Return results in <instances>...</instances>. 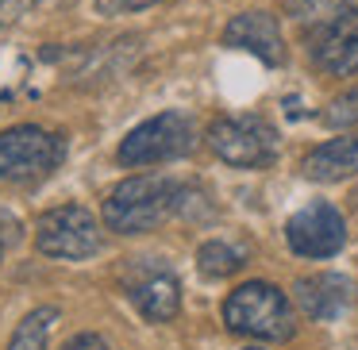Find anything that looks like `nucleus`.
Returning a JSON list of instances; mask_svg holds the SVG:
<instances>
[{
	"instance_id": "obj_14",
	"label": "nucleus",
	"mask_w": 358,
	"mask_h": 350,
	"mask_svg": "<svg viewBox=\"0 0 358 350\" xmlns=\"http://www.w3.org/2000/svg\"><path fill=\"white\" fill-rule=\"evenodd\" d=\"M55 323H58V308H50V304L31 308L16 323V331L8 339V350H47V339L55 331Z\"/></svg>"
},
{
	"instance_id": "obj_15",
	"label": "nucleus",
	"mask_w": 358,
	"mask_h": 350,
	"mask_svg": "<svg viewBox=\"0 0 358 350\" xmlns=\"http://www.w3.org/2000/svg\"><path fill=\"white\" fill-rule=\"evenodd\" d=\"M358 8V0H285V12L296 20V24H327V20L343 16V12Z\"/></svg>"
},
{
	"instance_id": "obj_16",
	"label": "nucleus",
	"mask_w": 358,
	"mask_h": 350,
	"mask_svg": "<svg viewBox=\"0 0 358 350\" xmlns=\"http://www.w3.org/2000/svg\"><path fill=\"white\" fill-rule=\"evenodd\" d=\"M320 124L335 127V131H343V127H358V85L347 89V93H339V96H331L327 108L320 112Z\"/></svg>"
},
{
	"instance_id": "obj_18",
	"label": "nucleus",
	"mask_w": 358,
	"mask_h": 350,
	"mask_svg": "<svg viewBox=\"0 0 358 350\" xmlns=\"http://www.w3.org/2000/svg\"><path fill=\"white\" fill-rule=\"evenodd\" d=\"M162 0H96V8L104 16H124V12H143V8H155Z\"/></svg>"
},
{
	"instance_id": "obj_1",
	"label": "nucleus",
	"mask_w": 358,
	"mask_h": 350,
	"mask_svg": "<svg viewBox=\"0 0 358 350\" xmlns=\"http://www.w3.org/2000/svg\"><path fill=\"white\" fill-rule=\"evenodd\" d=\"M178 200H181V181L139 173V177H127L112 189L101 208V219L116 235H147L155 227H162L170 216H178Z\"/></svg>"
},
{
	"instance_id": "obj_12",
	"label": "nucleus",
	"mask_w": 358,
	"mask_h": 350,
	"mask_svg": "<svg viewBox=\"0 0 358 350\" xmlns=\"http://www.w3.org/2000/svg\"><path fill=\"white\" fill-rule=\"evenodd\" d=\"M301 173L308 181L320 185H335V181H347L358 173V131H347L339 139H327L320 147H312L301 162Z\"/></svg>"
},
{
	"instance_id": "obj_20",
	"label": "nucleus",
	"mask_w": 358,
	"mask_h": 350,
	"mask_svg": "<svg viewBox=\"0 0 358 350\" xmlns=\"http://www.w3.org/2000/svg\"><path fill=\"white\" fill-rule=\"evenodd\" d=\"M247 350H262V347H247Z\"/></svg>"
},
{
	"instance_id": "obj_8",
	"label": "nucleus",
	"mask_w": 358,
	"mask_h": 350,
	"mask_svg": "<svg viewBox=\"0 0 358 350\" xmlns=\"http://www.w3.org/2000/svg\"><path fill=\"white\" fill-rule=\"evenodd\" d=\"M285 242L296 258H335L347 247V216L331 200H308L285 219Z\"/></svg>"
},
{
	"instance_id": "obj_9",
	"label": "nucleus",
	"mask_w": 358,
	"mask_h": 350,
	"mask_svg": "<svg viewBox=\"0 0 358 350\" xmlns=\"http://www.w3.org/2000/svg\"><path fill=\"white\" fill-rule=\"evenodd\" d=\"M312 66L327 78H355L358 73V8L308 27Z\"/></svg>"
},
{
	"instance_id": "obj_11",
	"label": "nucleus",
	"mask_w": 358,
	"mask_h": 350,
	"mask_svg": "<svg viewBox=\"0 0 358 350\" xmlns=\"http://www.w3.org/2000/svg\"><path fill=\"white\" fill-rule=\"evenodd\" d=\"M293 296H296L301 312L312 319V323H335V319L350 308L355 289H350V281L343 277V273L324 270V273H308V277L296 281Z\"/></svg>"
},
{
	"instance_id": "obj_2",
	"label": "nucleus",
	"mask_w": 358,
	"mask_h": 350,
	"mask_svg": "<svg viewBox=\"0 0 358 350\" xmlns=\"http://www.w3.org/2000/svg\"><path fill=\"white\" fill-rule=\"evenodd\" d=\"M224 327L247 339L262 342H289L296 335V312L289 296L270 281H247V285L231 289L220 308Z\"/></svg>"
},
{
	"instance_id": "obj_5",
	"label": "nucleus",
	"mask_w": 358,
	"mask_h": 350,
	"mask_svg": "<svg viewBox=\"0 0 358 350\" xmlns=\"http://www.w3.org/2000/svg\"><path fill=\"white\" fill-rule=\"evenodd\" d=\"M208 150L235 170H266V166L278 162V127L262 116L212 119Z\"/></svg>"
},
{
	"instance_id": "obj_4",
	"label": "nucleus",
	"mask_w": 358,
	"mask_h": 350,
	"mask_svg": "<svg viewBox=\"0 0 358 350\" xmlns=\"http://www.w3.org/2000/svg\"><path fill=\"white\" fill-rule=\"evenodd\" d=\"M66 162V139L39 124H16L0 131V181L31 185Z\"/></svg>"
},
{
	"instance_id": "obj_19",
	"label": "nucleus",
	"mask_w": 358,
	"mask_h": 350,
	"mask_svg": "<svg viewBox=\"0 0 358 350\" xmlns=\"http://www.w3.org/2000/svg\"><path fill=\"white\" fill-rule=\"evenodd\" d=\"M62 350H112V347H108V342H104L96 331H81V335H73V339L66 342Z\"/></svg>"
},
{
	"instance_id": "obj_3",
	"label": "nucleus",
	"mask_w": 358,
	"mask_h": 350,
	"mask_svg": "<svg viewBox=\"0 0 358 350\" xmlns=\"http://www.w3.org/2000/svg\"><path fill=\"white\" fill-rule=\"evenodd\" d=\"M196 147V131L193 119L185 112H158V116L135 124L124 135L116 158L127 170H143V166H162V162H178V158L193 154Z\"/></svg>"
},
{
	"instance_id": "obj_17",
	"label": "nucleus",
	"mask_w": 358,
	"mask_h": 350,
	"mask_svg": "<svg viewBox=\"0 0 358 350\" xmlns=\"http://www.w3.org/2000/svg\"><path fill=\"white\" fill-rule=\"evenodd\" d=\"M20 239H24V224H20L8 208H0V262H4V254H8Z\"/></svg>"
},
{
	"instance_id": "obj_13",
	"label": "nucleus",
	"mask_w": 358,
	"mask_h": 350,
	"mask_svg": "<svg viewBox=\"0 0 358 350\" xmlns=\"http://www.w3.org/2000/svg\"><path fill=\"white\" fill-rule=\"evenodd\" d=\"M243 265H247V250L235 247V242H227V239H208L201 250H196V270H201V277H208V281L235 277Z\"/></svg>"
},
{
	"instance_id": "obj_7",
	"label": "nucleus",
	"mask_w": 358,
	"mask_h": 350,
	"mask_svg": "<svg viewBox=\"0 0 358 350\" xmlns=\"http://www.w3.org/2000/svg\"><path fill=\"white\" fill-rule=\"evenodd\" d=\"M124 293L147 323H170L181 312V281L162 258H135L124 265Z\"/></svg>"
},
{
	"instance_id": "obj_10",
	"label": "nucleus",
	"mask_w": 358,
	"mask_h": 350,
	"mask_svg": "<svg viewBox=\"0 0 358 350\" xmlns=\"http://www.w3.org/2000/svg\"><path fill=\"white\" fill-rule=\"evenodd\" d=\"M224 47L231 50H247V54H255L262 66H270V70H278V66H285V39H281V24L273 12H239V16L227 20L224 27Z\"/></svg>"
},
{
	"instance_id": "obj_6",
	"label": "nucleus",
	"mask_w": 358,
	"mask_h": 350,
	"mask_svg": "<svg viewBox=\"0 0 358 350\" xmlns=\"http://www.w3.org/2000/svg\"><path fill=\"white\" fill-rule=\"evenodd\" d=\"M35 247L47 258L85 262L101 250V224L85 204H58L35 219Z\"/></svg>"
}]
</instances>
